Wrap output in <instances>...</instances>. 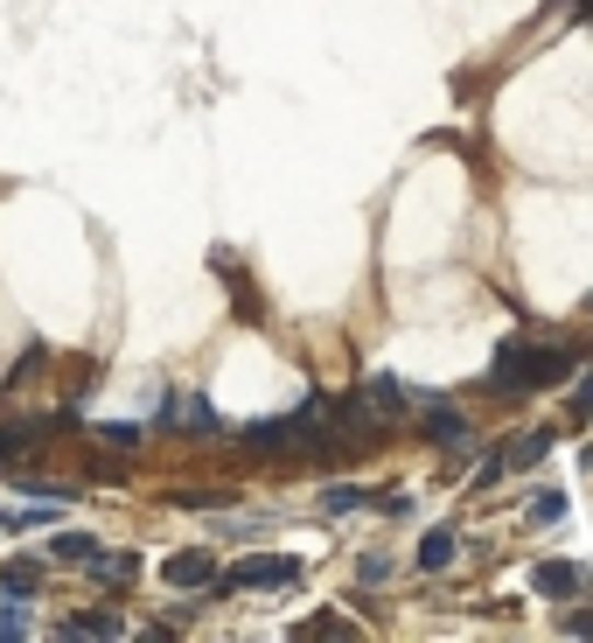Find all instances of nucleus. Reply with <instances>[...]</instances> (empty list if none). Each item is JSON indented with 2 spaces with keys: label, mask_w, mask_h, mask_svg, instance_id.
Here are the masks:
<instances>
[{
  "label": "nucleus",
  "mask_w": 593,
  "mask_h": 643,
  "mask_svg": "<svg viewBox=\"0 0 593 643\" xmlns=\"http://www.w3.org/2000/svg\"><path fill=\"white\" fill-rule=\"evenodd\" d=\"M545 455H551V433H531V441H516L510 469H531V462H545Z\"/></svg>",
  "instance_id": "16"
},
{
  "label": "nucleus",
  "mask_w": 593,
  "mask_h": 643,
  "mask_svg": "<svg viewBox=\"0 0 593 643\" xmlns=\"http://www.w3.org/2000/svg\"><path fill=\"white\" fill-rule=\"evenodd\" d=\"M91 553H99V539H91V532H56L49 539V560H64V566H84Z\"/></svg>",
  "instance_id": "9"
},
{
  "label": "nucleus",
  "mask_w": 593,
  "mask_h": 643,
  "mask_svg": "<svg viewBox=\"0 0 593 643\" xmlns=\"http://www.w3.org/2000/svg\"><path fill=\"white\" fill-rule=\"evenodd\" d=\"M0 636H28V622H22V609H14V601L0 609Z\"/></svg>",
  "instance_id": "22"
},
{
  "label": "nucleus",
  "mask_w": 593,
  "mask_h": 643,
  "mask_svg": "<svg viewBox=\"0 0 593 643\" xmlns=\"http://www.w3.org/2000/svg\"><path fill=\"white\" fill-rule=\"evenodd\" d=\"M161 427H189V392H168L161 399Z\"/></svg>",
  "instance_id": "18"
},
{
  "label": "nucleus",
  "mask_w": 593,
  "mask_h": 643,
  "mask_svg": "<svg viewBox=\"0 0 593 643\" xmlns=\"http://www.w3.org/2000/svg\"><path fill=\"white\" fill-rule=\"evenodd\" d=\"M356 504H370V489H356V483H335L329 497H321V510H329V518H342V510H356Z\"/></svg>",
  "instance_id": "13"
},
{
  "label": "nucleus",
  "mask_w": 593,
  "mask_h": 643,
  "mask_svg": "<svg viewBox=\"0 0 593 643\" xmlns=\"http://www.w3.org/2000/svg\"><path fill=\"white\" fill-rule=\"evenodd\" d=\"M161 580H168V588H209V580H217V560H209L203 545H189V553L161 560Z\"/></svg>",
  "instance_id": "3"
},
{
  "label": "nucleus",
  "mask_w": 593,
  "mask_h": 643,
  "mask_svg": "<svg viewBox=\"0 0 593 643\" xmlns=\"http://www.w3.org/2000/svg\"><path fill=\"white\" fill-rule=\"evenodd\" d=\"M294 580H300V560H273V553H259V560L231 566V574H224L217 588L231 595V588H294Z\"/></svg>",
  "instance_id": "2"
},
{
  "label": "nucleus",
  "mask_w": 593,
  "mask_h": 643,
  "mask_svg": "<svg viewBox=\"0 0 593 643\" xmlns=\"http://www.w3.org/2000/svg\"><path fill=\"white\" fill-rule=\"evenodd\" d=\"M99 433H105V441H112V448H140V427H119V420H105Z\"/></svg>",
  "instance_id": "19"
},
{
  "label": "nucleus",
  "mask_w": 593,
  "mask_h": 643,
  "mask_svg": "<svg viewBox=\"0 0 593 643\" xmlns=\"http://www.w3.org/2000/svg\"><path fill=\"white\" fill-rule=\"evenodd\" d=\"M531 580H538V595H551V601L580 595V566H572V560H538V574H531Z\"/></svg>",
  "instance_id": "8"
},
{
  "label": "nucleus",
  "mask_w": 593,
  "mask_h": 643,
  "mask_svg": "<svg viewBox=\"0 0 593 643\" xmlns=\"http://www.w3.org/2000/svg\"><path fill=\"white\" fill-rule=\"evenodd\" d=\"M566 518V489H538L531 497V524H559Z\"/></svg>",
  "instance_id": "12"
},
{
  "label": "nucleus",
  "mask_w": 593,
  "mask_h": 643,
  "mask_svg": "<svg viewBox=\"0 0 593 643\" xmlns=\"http://www.w3.org/2000/svg\"><path fill=\"white\" fill-rule=\"evenodd\" d=\"M586 476H593V448H586Z\"/></svg>",
  "instance_id": "23"
},
{
  "label": "nucleus",
  "mask_w": 593,
  "mask_h": 643,
  "mask_svg": "<svg viewBox=\"0 0 593 643\" xmlns=\"http://www.w3.org/2000/svg\"><path fill=\"white\" fill-rule=\"evenodd\" d=\"M586 308H593V301H586Z\"/></svg>",
  "instance_id": "24"
},
{
  "label": "nucleus",
  "mask_w": 593,
  "mask_h": 643,
  "mask_svg": "<svg viewBox=\"0 0 593 643\" xmlns=\"http://www.w3.org/2000/svg\"><path fill=\"white\" fill-rule=\"evenodd\" d=\"M363 399H370V413H377V420H391V413L406 420V413H412V385H406V377H391V371H377Z\"/></svg>",
  "instance_id": "4"
},
{
  "label": "nucleus",
  "mask_w": 593,
  "mask_h": 643,
  "mask_svg": "<svg viewBox=\"0 0 593 643\" xmlns=\"http://www.w3.org/2000/svg\"><path fill=\"white\" fill-rule=\"evenodd\" d=\"M370 510H385V518H412V497H406V489H377Z\"/></svg>",
  "instance_id": "17"
},
{
  "label": "nucleus",
  "mask_w": 593,
  "mask_h": 643,
  "mask_svg": "<svg viewBox=\"0 0 593 643\" xmlns=\"http://www.w3.org/2000/svg\"><path fill=\"white\" fill-rule=\"evenodd\" d=\"M356 580H363V588H385V580H391V560H385V553H363V560H356Z\"/></svg>",
  "instance_id": "15"
},
{
  "label": "nucleus",
  "mask_w": 593,
  "mask_h": 643,
  "mask_svg": "<svg viewBox=\"0 0 593 643\" xmlns=\"http://www.w3.org/2000/svg\"><path fill=\"white\" fill-rule=\"evenodd\" d=\"M0 588H8V601H28L35 588H43V566H35V560H22V566H8V580H0Z\"/></svg>",
  "instance_id": "11"
},
{
  "label": "nucleus",
  "mask_w": 593,
  "mask_h": 643,
  "mask_svg": "<svg viewBox=\"0 0 593 643\" xmlns=\"http://www.w3.org/2000/svg\"><path fill=\"white\" fill-rule=\"evenodd\" d=\"M454 553H461V532H454V524H433V532L419 539V566H426V574H447Z\"/></svg>",
  "instance_id": "7"
},
{
  "label": "nucleus",
  "mask_w": 593,
  "mask_h": 643,
  "mask_svg": "<svg viewBox=\"0 0 593 643\" xmlns=\"http://www.w3.org/2000/svg\"><path fill=\"white\" fill-rule=\"evenodd\" d=\"M22 441H28V433H22V427H0V469H8L14 455H22Z\"/></svg>",
  "instance_id": "20"
},
{
  "label": "nucleus",
  "mask_w": 593,
  "mask_h": 643,
  "mask_svg": "<svg viewBox=\"0 0 593 643\" xmlns=\"http://www.w3.org/2000/svg\"><path fill=\"white\" fill-rule=\"evenodd\" d=\"M419 427H426V441H440V448L468 441V413H461V406H447V399H433V406H426V420H419Z\"/></svg>",
  "instance_id": "6"
},
{
  "label": "nucleus",
  "mask_w": 593,
  "mask_h": 643,
  "mask_svg": "<svg viewBox=\"0 0 593 643\" xmlns=\"http://www.w3.org/2000/svg\"><path fill=\"white\" fill-rule=\"evenodd\" d=\"M56 636H119V616H105V609L70 616V622H56Z\"/></svg>",
  "instance_id": "10"
},
{
  "label": "nucleus",
  "mask_w": 593,
  "mask_h": 643,
  "mask_svg": "<svg viewBox=\"0 0 593 643\" xmlns=\"http://www.w3.org/2000/svg\"><path fill=\"white\" fill-rule=\"evenodd\" d=\"M294 636H356V622H342V616H315V622H294Z\"/></svg>",
  "instance_id": "14"
},
{
  "label": "nucleus",
  "mask_w": 593,
  "mask_h": 643,
  "mask_svg": "<svg viewBox=\"0 0 593 643\" xmlns=\"http://www.w3.org/2000/svg\"><path fill=\"white\" fill-rule=\"evenodd\" d=\"M84 566H91V580H99V588H119V595L140 580V553H91Z\"/></svg>",
  "instance_id": "5"
},
{
  "label": "nucleus",
  "mask_w": 593,
  "mask_h": 643,
  "mask_svg": "<svg viewBox=\"0 0 593 643\" xmlns=\"http://www.w3.org/2000/svg\"><path fill=\"white\" fill-rule=\"evenodd\" d=\"M580 364V350H531L524 336H510L503 350H495V371H489V392L495 399H524V392H545L559 385V377Z\"/></svg>",
  "instance_id": "1"
},
{
  "label": "nucleus",
  "mask_w": 593,
  "mask_h": 643,
  "mask_svg": "<svg viewBox=\"0 0 593 643\" xmlns=\"http://www.w3.org/2000/svg\"><path fill=\"white\" fill-rule=\"evenodd\" d=\"M559 630H566V636H593V609H572V616H559Z\"/></svg>",
  "instance_id": "21"
}]
</instances>
